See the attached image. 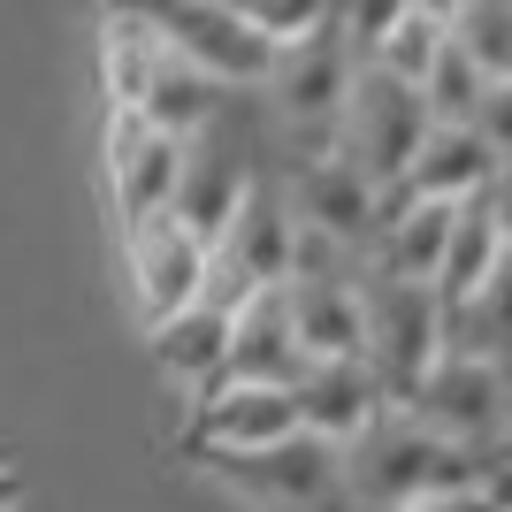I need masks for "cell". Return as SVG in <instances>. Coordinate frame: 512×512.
Masks as SVG:
<instances>
[{"mask_svg": "<svg viewBox=\"0 0 512 512\" xmlns=\"http://www.w3.org/2000/svg\"><path fill=\"white\" fill-rule=\"evenodd\" d=\"M474 138L497 153V169H512V85H490L482 115H474Z\"/></svg>", "mask_w": 512, "mask_h": 512, "instance_id": "d4e9b609", "label": "cell"}, {"mask_svg": "<svg viewBox=\"0 0 512 512\" xmlns=\"http://www.w3.org/2000/svg\"><path fill=\"white\" fill-rule=\"evenodd\" d=\"M153 69H161V31H153L146 8H115L100 31V77H107V107H130L146 115Z\"/></svg>", "mask_w": 512, "mask_h": 512, "instance_id": "ffe728a7", "label": "cell"}, {"mask_svg": "<svg viewBox=\"0 0 512 512\" xmlns=\"http://www.w3.org/2000/svg\"><path fill=\"white\" fill-rule=\"evenodd\" d=\"M436 360H444V299L367 268V367L390 390V406H413V390L436 375Z\"/></svg>", "mask_w": 512, "mask_h": 512, "instance_id": "5b68a950", "label": "cell"}, {"mask_svg": "<svg viewBox=\"0 0 512 512\" xmlns=\"http://www.w3.org/2000/svg\"><path fill=\"white\" fill-rule=\"evenodd\" d=\"M260 192V169H253V138L222 115L214 130L184 138V176H176V222L199 237V245H222L245 199Z\"/></svg>", "mask_w": 512, "mask_h": 512, "instance_id": "52a82bcc", "label": "cell"}, {"mask_svg": "<svg viewBox=\"0 0 512 512\" xmlns=\"http://www.w3.org/2000/svg\"><path fill=\"white\" fill-rule=\"evenodd\" d=\"M176 176H184V138H169L130 107H107V192L123 214V237L176 214Z\"/></svg>", "mask_w": 512, "mask_h": 512, "instance_id": "30bf717a", "label": "cell"}, {"mask_svg": "<svg viewBox=\"0 0 512 512\" xmlns=\"http://www.w3.org/2000/svg\"><path fill=\"white\" fill-rule=\"evenodd\" d=\"M299 398L260 383H214L192 413V451L199 459H237V451H276L299 436Z\"/></svg>", "mask_w": 512, "mask_h": 512, "instance_id": "7c38bea8", "label": "cell"}, {"mask_svg": "<svg viewBox=\"0 0 512 512\" xmlns=\"http://www.w3.org/2000/svg\"><path fill=\"white\" fill-rule=\"evenodd\" d=\"M444 46H451V8H421V0H406V8H398V23L375 39V54H367V62L390 69V77H406V85H428V69H436V54H444Z\"/></svg>", "mask_w": 512, "mask_h": 512, "instance_id": "44dd1931", "label": "cell"}, {"mask_svg": "<svg viewBox=\"0 0 512 512\" xmlns=\"http://www.w3.org/2000/svg\"><path fill=\"white\" fill-rule=\"evenodd\" d=\"M146 16H153V31H161L199 77H214L222 92H260L268 69H276V54L253 39L245 8H222V0H169V8H146Z\"/></svg>", "mask_w": 512, "mask_h": 512, "instance_id": "9c48e42d", "label": "cell"}, {"mask_svg": "<svg viewBox=\"0 0 512 512\" xmlns=\"http://www.w3.org/2000/svg\"><path fill=\"white\" fill-rule=\"evenodd\" d=\"M283 306L314 367L367 360V276H291Z\"/></svg>", "mask_w": 512, "mask_h": 512, "instance_id": "4fadbf2b", "label": "cell"}, {"mask_svg": "<svg viewBox=\"0 0 512 512\" xmlns=\"http://www.w3.org/2000/svg\"><path fill=\"white\" fill-rule=\"evenodd\" d=\"M314 375L299 329H291V306L283 291H260L230 329V383H260V390H299Z\"/></svg>", "mask_w": 512, "mask_h": 512, "instance_id": "2e32d148", "label": "cell"}, {"mask_svg": "<svg viewBox=\"0 0 512 512\" xmlns=\"http://www.w3.org/2000/svg\"><path fill=\"white\" fill-rule=\"evenodd\" d=\"M421 100H428V115L444 130H474V115H482V100H490V77L474 69V54L459 39L436 54V69H428V85H421Z\"/></svg>", "mask_w": 512, "mask_h": 512, "instance_id": "7402d4cb", "label": "cell"}, {"mask_svg": "<svg viewBox=\"0 0 512 512\" xmlns=\"http://www.w3.org/2000/svg\"><path fill=\"white\" fill-rule=\"evenodd\" d=\"M123 268H130V299H138L146 329H161V321H176V314L199 306L207 268H214V245H199L176 214H161V222H146V230L123 237Z\"/></svg>", "mask_w": 512, "mask_h": 512, "instance_id": "8fae6325", "label": "cell"}, {"mask_svg": "<svg viewBox=\"0 0 512 512\" xmlns=\"http://www.w3.org/2000/svg\"><path fill=\"white\" fill-rule=\"evenodd\" d=\"M230 329L237 314H214V306H192V314H176L153 329V360L169 383H184L192 398H207L214 383H230Z\"/></svg>", "mask_w": 512, "mask_h": 512, "instance_id": "ac0fdd59", "label": "cell"}, {"mask_svg": "<svg viewBox=\"0 0 512 512\" xmlns=\"http://www.w3.org/2000/svg\"><path fill=\"white\" fill-rule=\"evenodd\" d=\"M299 421H306V436H321V444H360L367 428L390 413V390L375 383V367L367 360H337V367H314L299 390Z\"/></svg>", "mask_w": 512, "mask_h": 512, "instance_id": "9a60e30c", "label": "cell"}, {"mask_svg": "<svg viewBox=\"0 0 512 512\" xmlns=\"http://www.w3.org/2000/svg\"><path fill=\"white\" fill-rule=\"evenodd\" d=\"M237 8H245V23H253V39L268 46V54H291V46H306L314 31L337 23L329 0H237Z\"/></svg>", "mask_w": 512, "mask_h": 512, "instance_id": "cb8c5ba5", "label": "cell"}, {"mask_svg": "<svg viewBox=\"0 0 512 512\" xmlns=\"http://www.w3.org/2000/svg\"><path fill=\"white\" fill-rule=\"evenodd\" d=\"M406 413H413L421 428H436L444 444H459V451H474V459L505 467V451H512V375H505L497 360L444 352V360H436V375L413 390Z\"/></svg>", "mask_w": 512, "mask_h": 512, "instance_id": "277c9868", "label": "cell"}, {"mask_svg": "<svg viewBox=\"0 0 512 512\" xmlns=\"http://www.w3.org/2000/svg\"><path fill=\"white\" fill-rule=\"evenodd\" d=\"M428 130H436V115H428L421 85H406V77H390V69L360 62V77H352V100H344V130L337 146L360 161L383 192H406L413 161H421Z\"/></svg>", "mask_w": 512, "mask_h": 512, "instance_id": "3957f363", "label": "cell"}, {"mask_svg": "<svg viewBox=\"0 0 512 512\" xmlns=\"http://www.w3.org/2000/svg\"><path fill=\"white\" fill-rule=\"evenodd\" d=\"M497 153L474 138V130H428V146H421V161H413V176H406V199H436V207H467V199H490L497 192Z\"/></svg>", "mask_w": 512, "mask_h": 512, "instance_id": "e0dca14e", "label": "cell"}, {"mask_svg": "<svg viewBox=\"0 0 512 512\" xmlns=\"http://www.w3.org/2000/svg\"><path fill=\"white\" fill-rule=\"evenodd\" d=\"M490 214H497V230H505V253H512V169L497 176V192H490Z\"/></svg>", "mask_w": 512, "mask_h": 512, "instance_id": "484cf974", "label": "cell"}, {"mask_svg": "<svg viewBox=\"0 0 512 512\" xmlns=\"http://www.w3.org/2000/svg\"><path fill=\"white\" fill-rule=\"evenodd\" d=\"M352 77H360V54H352V39H344V8H337L329 31H314L306 46L276 54L260 100H268V115H276V138L291 146V161H314V153L337 146Z\"/></svg>", "mask_w": 512, "mask_h": 512, "instance_id": "7a4b0ae2", "label": "cell"}, {"mask_svg": "<svg viewBox=\"0 0 512 512\" xmlns=\"http://www.w3.org/2000/svg\"><path fill=\"white\" fill-rule=\"evenodd\" d=\"M199 467L253 512H344V451L306 428L276 451H237V459H199Z\"/></svg>", "mask_w": 512, "mask_h": 512, "instance_id": "8992f818", "label": "cell"}, {"mask_svg": "<svg viewBox=\"0 0 512 512\" xmlns=\"http://www.w3.org/2000/svg\"><path fill=\"white\" fill-rule=\"evenodd\" d=\"M505 260H512V253H505V230H497L490 199H467V207H459V230H451V253H444V276H436L444 314H459V306L482 299Z\"/></svg>", "mask_w": 512, "mask_h": 512, "instance_id": "d6986e66", "label": "cell"}, {"mask_svg": "<svg viewBox=\"0 0 512 512\" xmlns=\"http://www.w3.org/2000/svg\"><path fill=\"white\" fill-rule=\"evenodd\" d=\"M490 482H505V467L444 444V436L421 428L406 406H390L360 444H344V512H413V505H428V497L490 490Z\"/></svg>", "mask_w": 512, "mask_h": 512, "instance_id": "6da1fadb", "label": "cell"}, {"mask_svg": "<svg viewBox=\"0 0 512 512\" xmlns=\"http://www.w3.org/2000/svg\"><path fill=\"white\" fill-rule=\"evenodd\" d=\"M451 39L474 54L490 85H512V0H459L451 8Z\"/></svg>", "mask_w": 512, "mask_h": 512, "instance_id": "603a6c76", "label": "cell"}, {"mask_svg": "<svg viewBox=\"0 0 512 512\" xmlns=\"http://www.w3.org/2000/svg\"><path fill=\"white\" fill-rule=\"evenodd\" d=\"M451 230H459V207L390 192V214H383V230H375V245H367V268L390 276V283H421V291H436L444 253H451Z\"/></svg>", "mask_w": 512, "mask_h": 512, "instance_id": "5bb4252c", "label": "cell"}, {"mask_svg": "<svg viewBox=\"0 0 512 512\" xmlns=\"http://www.w3.org/2000/svg\"><path fill=\"white\" fill-rule=\"evenodd\" d=\"M283 192H291L299 230H321V237H337V245H352V253L375 245V230H383V214H390V192L344 146L314 153V161H291Z\"/></svg>", "mask_w": 512, "mask_h": 512, "instance_id": "ba28073f", "label": "cell"}]
</instances>
